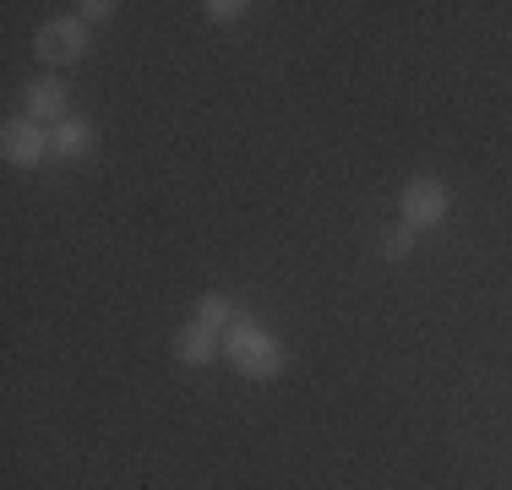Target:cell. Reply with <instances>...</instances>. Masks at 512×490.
Masks as SVG:
<instances>
[{
  "label": "cell",
  "mask_w": 512,
  "mask_h": 490,
  "mask_svg": "<svg viewBox=\"0 0 512 490\" xmlns=\"http://www.w3.org/2000/svg\"><path fill=\"white\" fill-rule=\"evenodd\" d=\"M22 115L39 120V126H50V120L60 126V120H71V88H66V77L50 71V77L28 82V93H22Z\"/></svg>",
  "instance_id": "5b68a950"
},
{
  "label": "cell",
  "mask_w": 512,
  "mask_h": 490,
  "mask_svg": "<svg viewBox=\"0 0 512 490\" xmlns=\"http://www.w3.org/2000/svg\"><path fill=\"white\" fill-rule=\"evenodd\" d=\"M191 311H197V322H207L213 333H218V327L229 333V327L240 322V305H235V294H224V289H202Z\"/></svg>",
  "instance_id": "ba28073f"
},
{
  "label": "cell",
  "mask_w": 512,
  "mask_h": 490,
  "mask_svg": "<svg viewBox=\"0 0 512 490\" xmlns=\"http://www.w3.org/2000/svg\"><path fill=\"white\" fill-rule=\"evenodd\" d=\"M115 0H82V6H77V17L82 22H88V28H93V22H109V17H115Z\"/></svg>",
  "instance_id": "8fae6325"
},
{
  "label": "cell",
  "mask_w": 512,
  "mask_h": 490,
  "mask_svg": "<svg viewBox=\"0 0 512 490\" xmlns=\"http://www.w3.org/2000/svg\"><path fill=\"white\" fill-rule=\"evenodd\" d=\"M447 213H453V196L436 175H414L404 180V191H398V218L414 229V235H425V229H442Z\"/></svg>",
  "instance_id": "7a4b0ae2"
},
{
  "label": "cell",
  "mask_w": 512,
  "mask_h": 490,
  "mask_svg": "<svg viewBox=\"0 0 512 490\" xmlns=\"http://www.w3.org/2000/svg\"><path fill=\"white\" fill-rule=\"evenodd\" d=\"M246 0H207V6H202V17L207 22H218V28H229V22H240V17H246Z\"/></svg>",
  "instance_id": "30bf717a"
},
{
  "label": "cell",
  "mask_w": 512,
  "mask_h": 490,
  "mask_svg": "<svg viewBox=\"0 0 512 490\" xmlns=\"http://www.w3.org/2000/svg\"><path fill=\"white\" fill-rule=\"evenodd\" d=\"M414 229L404 224V218H398V224H387L382 229V240H376V251H382V262H409V251H414Z\"/></svg>",
  "instance_id": "9c48e42d"
},
{
  "label": "cell",
  "mask_w": 512,
  "mask_h": 490,
  "mask_svg": "<svg viewBox=\"0 0 512 490\" xmlns=\"http://www.w3.org/2000/svg\"><path fill=\"white\" fill-rule=\"evenodd\" d=\"M0 153H6L11 169H33V164H44V158L55 153V142H50V131H44L39 120L17 115V120L0 126Z\"/></svg>",
  "instance_id": "277c9868"
},
{
  "label": "cell",
  "mask_w": 512,
  "mask_h": 490,
  "mask_svg": "<svg viewBox=\"0 0 512 490\" xmlns=\"http://www.w3.org/2000/svg\"><path fill=\"white\" fill-rule=\"evenodd\" d=\"M224 360L235 365L246 382H278V376L289 371V349L278 343V333L262 322H251V316H240L224 333Z\"/></svg>",
  "instance_id": "6da1fadb"
},
{
  "label": "cell",
  "mask_w": 512,
  "mask_h": 490,
  "mask_svg": "<svg viewBox=\"0 0 512 490\" xmlns=\"http://www.w3.org/2000/svg\"><path fill=\"white\" fill-rule=\"evenodd\" d=\"M169 349H175V360L186 365V371H202V365H213L218 354H224V338H218L207 322H197V316H191V322L175 333V343H169Z\"/></svg>",
  "instance_id": "8992f818"
},
{
  "label": "cell",
  "mask_w": 512,
  "mask_h": 490,
  "mask_svg": "<svg viewBox=\"0 0 512 490\" xmlns=\"http://www.w3.org/2000/svg\"><path fill=\"white\" fill-rule=\"evenodd\" d=\"M50 142H55V158L77 164V158H93V147H99V131H93L88 115H71V120H60V126L50 131Z\"/></svg>",
  "instance_id": "52a82bcc"
},
{
  "label": "cell",
  "mask_w": 512,
  "mask_h": 490,
  "mask_svg": "<svg viewBox=\"0 0 512 490\" xmlns=\"http://www.w3.org/2000/svg\"><path fill=\"white\" fill-rule=\"evenodd\" d=\"M88 49H93V33L82 17H55L33 33V55H39L44 66H77Z\"/></svg>",
  "instance_id": "3957f363"
}]
</instances>
